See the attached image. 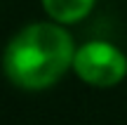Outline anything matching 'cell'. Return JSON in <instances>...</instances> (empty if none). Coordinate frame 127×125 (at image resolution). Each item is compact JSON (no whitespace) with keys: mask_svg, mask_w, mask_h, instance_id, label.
Returning a JSON list of instances; mask_svg holds the SVG:
<instances>
[{"mask_svg":"<svg viewBox=\"0 0 127 125\" xmlns=\"http://www.w3.org/2000/svg\"><path fill=\"white\" fill-rule=\"evenodd\" d=\"M73 69L85 83L111 87L127 76V59L108 42H87L73 57Z\"/></svg>","mask_w":127,"mask_h":125,"instance_id":"7a4b0ae2","label":"cell"},{"mask_svg":"<svg viewBox=\"0 0 127 125\" xmlns=\"http://www.w3.org/2000/svg\"><path fill=\"white\" fill-rule=\"evenodd\" d=\"M73 38L59 24H31L7 45L2 66L7 78L24 90L54 85L73 64Z\"/></svg>","mask_w":127,"mask_h":125,"instance_id":"6da1fadb","label":"cell"},{"mask_svg":"<svg viewBox=\"0 0 127 125\" xmlns=\"http://www.w3.org/2000/svg\"><path fill=\"white\" fill-rule=\"evenodd\" d=\"M94 0H42V7L54 21L75 24L92 9Z\"/></svg>","mask_w":127,"mask_h":125,"instance_id":"3957f363","label":"cell"}]
</instances>
